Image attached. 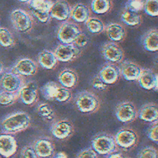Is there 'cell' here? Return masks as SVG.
<instances>
[{
    "instance_id": "cell-1",
    "label": "cell",
    "mask_w": 158,
    "mask_h": 158,
    "mask_svg": "<svg viewBox=\"0 0 158 158\" xmlns=\"http://www.w3.org/2000/svg\"><path fill=\"white\" fill-rule=\"evenodd\" d=\"M31 117L24 111H17L7 115L1 122L3 133L15 134L26 130L30 125Z\"/></svg>"
},
{
    "instance_id": "cell-2",
    "label": "cell",
    "mask_w": 158,
    "mask_h": 158,
    "mask_svg": "<svg viewBox=\"0 0 158 158\" xmlns=\"http://www.w3.org/2000/svg\"><path fill=\"white\" fill-rule=\"evenodd\" d=\"M75 104L77 109L85 114L96 112L99 107L100 101L93 93L84 90L78 92L75 98Z\"/></svg>"
},
{
    "instance_id": "cell-3",
    "label": "cell",
    "mask_w": 158,
    "mask_h": 158,
    "mask_svg": "<svg viewBox=\"0 0 158 158\" xmlns=\"http://www.w3.org/2000/svg\"><path fill=\"white\" fill-rule=\"evenodd\" d=\"M91 148L99 154L108 155L117 148L114 136L107 133H99L91 139Z\"/></svg>"
},
{
    "instance_id": "cell-4",
    "label": "cell",
    "mask_w": 158,
    "mask_h": 158,
    "mask_svg": "<svg viewBox=\"0 0 158 158\" xmlns=\"http://www.w3.org/2000/svg\"><path fill=\"white\" fill-rule=\"evenodd\" d=\"M24 83L22 76L14 73L11 70L3 72L0 77V90L18 93Z\"/></svg>"
},
{
    "instance_id": "cell-5",
    "label": "cell",
    "mask_w": 158,
    "mask_h": 158,
    "mask_svg": "<svg viewBox=\"0 0 158 158\" xmlns=\"http://www.w3.org/2000/svg\"><path fill=\"white\" fill-rule=\"evenodd\" d=\"M10 17L14 27L17 31L25 33L31 29L33 20L26 11L21 9H15L10 13Z\"/></svg>"
},
{
    "instance_id": "cell-6",
    "label": "cell",
    "mask_w": 158,
    "mask_h": 158,
    "mask_svg": "<svg viewBox=\"0 0 158 158\" xmlns=\"http://www.w3.org/2000/svg\"><path fill=\"white\" fill-rule=\"evenodd\" d=\"M117 119L122 123H129L135 120L138 117V110L135 105L128 101L118 103L115 109Z\"/></svg>"
},
{
    "instance_id": "cell-7",
    "label": "cell",
    "mask_w": 158,
    "mask_h": 158,
    "mask_svg": "<svg viewBox=\"0 0 158 158\" xmlns=\"http://www.w3.org/2000/svg\"><path fill=\"white\" fill-rule=\"evenodd\" d=\"M81 33L80 28L71 22H65L59 27L57 37L62 44H72Z\"/></svg>"
},
{
    "instance_id": "cell-8",
    "label": "cell",
    "mask_w": 158,
    "mask_h": 158,
    "mask_svg": "<svg viewBox=\"0 0 158 158\" xmlns=\"http://www.w3.org/2000/svg\"><path fill=\"white\" fill-rule=\"evenodd\" d=\"M114 139L117 146L123 149H129L137 143L138 136L133 129L125 128L117 132L114 136Z\"/></svg>"
},
{
    "instance_id": "cell-9",
    "label": "cell",
    "mask_w": 158,
    "mask_h": 158,
    "mask_svg": "<svg viewBox=\"0 0 158 158\" xmlns=\"http://www.w3.org/2000/svg\"><path fill=\"white\" fill-rule=\"evenodd\" d=\"M58 61L68 62L77 59L81 54V51L73 43L60 44L54 52Z\"/></svg>"
},
{
    "instance_id": "cell-10",
    "label": "cell",
    "mask_w": 158,
    "mask_h": 158,
    "mask_svg": "<svg viewBox=\"0 0 158 158\" xmlns=\"http://www.w3.org/2000/svg\"><path fill=\"white\" fill-rule=\"evenodd\" d=\"M101 51L102 57L112 63L120 62L124 57L123 51L114 42H106L103 44Z\"/></svg>"
},
{
    "instance_id": "cell-11",
    "label": "cell",
    "mask_w": 158,
    "mask_h": 158,
    "mask_svg": "<svg viewBox=\"0 0 158 158\" xmlns=\"http://www.w3.org/2000/svg\"><path fill=\"white\" fill-rule=\"evenodd\" d=\"M19 98L27 106L33 104L38 99V85L35 81L25 83L18 92Z\"/></svg>"
},
{
    "instance_id": "cell-12",
    "label": "cell",
    "mask_w": 158,
    "mask_h": 158,
    "mask_svg": "<svg viewBox=\"0 0 158 158\" xmlns=\"http://www.w3.org/2000/svg\"><path fill=\"white\" fill-rule=\"evenodd\" d=\"M50 130L55 138L59 139H64L72 135L73 131V127L70 120L67 119H60L52 123Z\"/></svg>"
},
{
    "instance_id": "cell-13",
    "label": "cell",
    "mask_w": 158,
    "mask_h": 158,
    "mask_svg": "<svg viewBox=\"0 0 158 158\" xmlns=\"http://www.w3.org/2000/svg\"><path fill=\"white\" fill-rule=\"evenodd\" d=\"M37 69V65L34 60L25 57L19 59L10 70L22 77H30L35 75Z\"/></svg>"
},
{
    "instance_id": "cell-14",
    "label": "cell",
    "mask_w": 158,
    "mask_h": 158,
    "mask_svg": "<svg viewBox=\"0 0 158 158\" xmlns=\"http://www.w3.org/2000/svg\"><path fill=\"white\" fill-rule=\"evenodd\" d=\"M71 7L65 0H57L53 2L49 10L51 17L59 21L67 20L70 17Z\"/></svg>"
},
{
    "instance_id": "cell-15",
    "label": "cell",
    "mask_w": 158,
    "mask_h": 158,
    "mask_svg": "<svg viewBox=\"0 0 158 158\" xmlns=\"http://www.w3.org/2000/svg\"><path fill=\"white\" fill-rule=\"evenodd\" d=\"M17 143L15 138L8 133L0 134V155L6 158L13 156L17 151Z\"/></svg>"
},
{
    "instance_id": "cell-16",
    "label": "cell",
    "mask_w": 158,
    "mask_h": 158,
    "mask_svg": "<svg viewBox=\"0 0 158 158\" xmlns=\"http://www.w3.org/2000/svg\"><path fill=\"white\" fill-rule=\"evenodd\" d=\"M139 85L145 89L157 90L158 88L157 74L149 69L141 70L138 78Z\"/></svg>"
},
{
    "instance_id": "cell-17",
    "label": "cell",
    "mask_w": 158,
    "mask_h": 158,
    "mask_svg": "<svg viewBox=\"0 0 158 158\" xmlns=\"http://www.w3.org/2000/svg\"><path fill=\"white\" fill-rule=\"evenodd\" d=\"M33 148L38 157L49 158L54 154V146L47 138H40L35 141Z\"/></svg>"
},
{
    "instance_id": "cell-18",
    "label": "cell",
    "mask_w": 158,
    "mask_h": 158,
    "mask_svg": "<svg viewBox=\"0 0 158 158\" xmlns=\"http://www.w3.org/2000/svg\"><path fill=\"white\" fill-rule=\"evenodd\" d=\"M98 75L107 85L114 84L120 77V69L114 64L107 63L102 66Z\"/></svg>"
},
{
    "instance_id": "cell-19",
    "label": "cell",
    "mask_w": 158,
    "mask_h": 158,
    "mask_svg": "<svg viewBox=\"0 0 158 158\" xmlns=\"http://www.w3.org/2000/svg\"><path fill=\"white\" fill-rule=\"evenodd\" d=\"M119 69L120 75L127 81L137 80L142 70L138 64L130 60L122 62Z\"/></svg>"
},
{
    "instance_id": "cell-20",
    "label": "cell",
    "mask_w": 158,
    "mask_h": 158,
    "mask_svg": "<svg viewBox=\"0 0 158 158\" xmlns=\"http://www.w3.org/2000/svg\"><path fill=\"white\" fill-rule=\"evenodd\" d=\"M138 117L141 120L147 122H157V106L154 102H149L143 105L138 110Z\"/></svg>"
},
{
    "instance_id": "cell-21",
    "label": "cell",
    "mask_w": 158,
    "mask_h": 158,
    "mask_svg": "<svg viewBox=\"0 0 158 158\" xmlns=\"http://www.w3.org/2000/svg\"><path fill=\"white\" fill-rule=\"evenodd\" d=\"M60 85L68 89L75 87L78 82L77 73L71 69H65L60 71L57 77Z\"/></svg>"
},
{
    "instance_id": "cell-22",
    "label": "cell",
    "mask_w": 158,
    "mask_h": 158,
    "mask_svg": "<svg viewBox=\"0 0 158 158\" xmlns=\"http://www.w3.org/2000/svg\"><path fill=\"white\" fill-rule=\"evenodd\" d=\"M144 49L148 51L156 52L158 49V32L156 29L147 31L141 40Z\"/></svg>"
},
{
    "instance_id": "cell-23",
    "label": "cell",
    "mask_w": 158,
    "mask_h": 158,
    "mask_svg": "<svg viewBox=\"0 0 158 158\" xmlns=\"http://www.w3.org/2000/svg\"><path fill=\"white\" fill-rule=\"evenodd\" d=\"M57 59L54 53L48 49H44L38 56V62L43 69L51 70L57 65Z\"/></svg>"
},
{
    "instance_id": "cell-24",
    "label": "cell",
    "mask_w": 158,
    "mask_h": 158,
    "mask_svg": "<svg viewBox=\"0 0 158 158\" xmlns=\"http://www.w3.org/2000/svg\"><path fill=\"white\" fill-rule=\"evenodd\" d=\"M105 30L107 37L113 41H121L125 39L126 36L125 28L118 23L109 24Z\"/></svg>"
},
{
    "instance_id": "cell-25",
    "label": "cell",
    "mask_w": 158,
    "mask_h": 158,
    "mask_svg": "<svg viewBox=\"0 0 158 158\" xmlns=\"http://www.w3.org/2000/svg\"><path fill=\"white\" fill-rule=\"evenodd\" d=\"M90 16V10L89 7L83 4H76L71 9L70 17L77 22H85Z\"/></svg>"
},
{
    "instance_id": "cell-26",
    "label": "cell",
    "mask_w": 158,
    "mask_h": 158,
    "mask_svg": "<svg viewBox=\"0 0 158 158\" xmlns=\"http://www.w3.org/2000/svg\"><path fill=\"white\" fill-rule=\"evenodd\" d=\"M60 85L53 81H49L40 88L43 97L48 101H54Z\"/></svg>"
},
{
    "instance_id": "cell-27",
    "label": "cell",
    "mask_w": 158,
    "mask_h": 158,
    "mask_svg": "<svg viewBox=\"0 0 158 158\" xmlns=\"http://www.w3.org/2000/svg\"><path fill=\"white\" fill-rule=\"evenodd\" d=\"M39 116L47 122L53 121L56 118V112L52 107L46 102L40 103L36 107Z\"/></svg>"
},
{
    "instance_id": "cell-28",
    "label": "cell",
    "mask_w": 158,
    "mask_h": 158,
    "mask_svg": "<svg viewBox=\"0 0 158 158\" xmlns=\"http://www.w3.org/2000/svg\"><path fill=\"white\" fill-rule=\"evenodd\" d=\"M121 20L123 23L128 26H136L141 23V18L137 12L125 9L120 15Z\"/></svg>"
},
{
    "instance_id": "cell-29",
    "label": "cell",
    "mask_w": 158,
    "mask_h": 158,
    "mask_svg": "<svg viewBox=\"0 0 158 158\" xmlns=\"http://www.w3.org/2000/svg\"><path fill=\"white\" fill-rule=\"evenodd\" d=\"M112 7L111 0H92L91 9L96 14H103L109 12Z\"/></svg>"
},
{
    "instance_id": "cell-30",
    "label": "cell",
    "mask_w": 158,
    "mask_h": 158,
    "mask_svg": "<svg viewBox=\"0 0 158 158\" xmlns=\"http://www.w3.org/2000/svg\"><path fill=\"white\" fill-rule=\"evenodd\" d=\"M85 23L88 31L92 33H100L105 29L102 21L96 17H89Z\"/></svg>"
},
{
    "instance_id": "cell-31",
    "label": "cell",
    "mask_w": 158,
    "mask_h": 158,
    "mask_svg": "<svg viewBox=\"0 0 158 158\" xmlns=\"http://www.w3.org/2000/svg\"><path fill=\"white\" fill-rule=\"evenodd\" d=\"M15 40L11 32L6 28L0 27V45L4 48L11 47Z\"/></svg>"
},
{
    "instance_id": "cell-32",
    "label": "cell",
    "mask_w": 158,
    "mask_h": 158,
    "mask_svg": "<svg viewBox=\"0 0 158 158\" xmlns=\"http://www.w3.org/2000/svg\"><path fill=\"white\" fill-rule=\"evenodd\" d=\"M28 3L31 9L49 12L53 2L51 0H30Z\"/></svg>"
},
{
    "instance_id": "cell-33",
    "label": "cell",
    "mask_w": 158,
    "mask_h": 158,
    "mask_svg": "<svg viewBox=\"0 0 158 158\" xmlns=\"http://www.w3.org/2000/svg\"><path fill=\"white\" fill-rule=\"evenodd\" d=\"M19 98L18 93L0 90V105L9 106L16 102Z\"/></svg>"
},
{
    "instance_id": "cell-34",
    "label": "cell",
    "mask_w": 158,
    "mask_h": 158,
    "mask_svg": "<svg viewBox=\"0 0 158 158\" xmlns=\"http://www.w3.org/2000/svg\"><path fill=\"white\" fill-rule=\"evenodd\" d=\"M143 9L148 15L156 17L158 15V0H145Z\"/></svg>"
},
{
    "instance_id": "cell-35",
    "label": "cell",
    "mask_w": 158,
    "mask_h": 158,
    "mask_svg": "<svg viewBox=\"0 0 158 158\" xmlns=\"http://www.w3.org/2000/svg\"><path fill=\"white\" fill-rule=\"evenodd\" d=\"M72 96V94L70 91V89L60 85L55 98V101L59 102H67L71 99Z\"/></svg>"
},
{
    "instance_id": "cell-36",
    "label": "cell",
    "mask_w": 158,
    "mask_h": 158,
    "mask_svg": "<svg viewBox=\"0 0 158 158\" xmlns=\"http://www.w3.org/2000/svg\"><path fill=\"white\" fill-rule=\"evenodd\" d=\"M143 0H128L125 3V9L138 13L143 9Z\"/></svg>"
},
{
    "instance_id": "cell-37",
    "label": "cell",
    "mask_w": 158,
    "mask_h": 158,
    "mask_svg": "<svg viewBox=\"0 0 158 158\" xmlns=\"http://www.w3.org/2000/svg\"><path fill=\"white\" fill-rule=\"evenodd\" d=\"M137 158H157V149L152 146H146L140 150Z\"/></svg>"
},
{
    "instance_id": "cell-38",
    "label": "cell",
    "mask_w": 158,
    "mask_h": 158,
    "mask_svg": "<svg viewBox=\"0 0 158 158\" xmlns=\"http://www.w3.org/2000/svg\"><path fill=\"white\" fill-rule=\"evenodd\" d=\"M158 125L157 122L152 123V124L148 128L146 135L148 138L152 142L157 144L158 143V136H157Z\"/></svg>"
},
{
    "instance_id": "cell-39",
    "label": "cell",
    "mask_w": 158,
    "mask_h": 158,
    "mask_svg": "<svg viewBox=\"0 0 158 158\" xmlns=\"http://www.w3.org/2000/svg\"><path fill=\"white\" fill-rule=\"evenodd\" d=\"M77 158H98V154L91 148H86L81 149L77 155Z\"/></svg>"
},
{
    "instance_id": "cell-40",
    "label": "cell",
    "mask_w": 158,
    "mask_h": 158,
    "mask_svg": "<svg viewBox=\"0 0 158 158\" xmlns=\"http://www.w3.org/2000/svg\"><path fill=\"white\" fill-rule=\"evenodd\" d=\"M21 158H38L32 146H25L20 151Z\"/></svg>"
},
{
    "instance_id": "cell-41",
    "label": "cell",
    "mask_w": 158,
    "mask_h": 158,
    "mask_svg": "<svg viewBox=\"0 0 158 158\" xmlns=\"http://www.w3.org/2000/svg\"><path fill=\"white\" fill-rule=\"evenodd\" d=\"M31 9V12L32 14L33 15V16H35L40 22H41L42 23H46L51 19L49 12L36 10L31 9Z\"/></svg>"
},
{
    "instance_id": "cell-42",
    "label": "cell",
    "mask_w": 158,
    "mask_h": 158,
    "mask_svg": "<svg viewBox=\"0 0 158 158\" xmlns=\"http://www.w3.org/2000/svg\"><path fill=\"white\" fill-rule=\"evenodd\" d=\"M88 43V38L86 35L81 31L79 35L73 41V44L78 48H82L85 46Z\"/></svg>"
},
{
    "instance_id": "cell-43",
    "label": "cell",
    "mask_w": 158,
    "mask_h": 158,
    "mask_svg": "<svg viewBox=\"0 0 158 158\" xmlns=\"http://www.w3.org/2000/svg\"><path fill=\"white\" fill-rule=\"evenodd\" d=\"M107 85L106 83H104L98 75H96L92 81V86L94 88L98 90L104 91L107 89Z\"/></svg>"
},
{
    "instance_id": "cell-44",
    "label": "cell",
    "mask_w": 158,
    "mask_h": 158,
    "mask_svg": "<svg viewBox=\"0 0 158 158\" xmlns=\"http://www.w3.org/2000/svg\"><path fill=\"white\" fill-rule=\"evenodd\" d=\"M106 158H124V157L121 153L114 151V152L107 155Z\"/></svg>"
},
{
    "instance_id": "cell-45",
    "label": "cell",
    "mask_w": 158,
    "mask_h": 158,
    "mask_svg": "<svg viewBox=\"0 0 158 158\" xmlns=\"http://www.w3.org/2000/svg\"><path fill=\"white\" fill-rule=\"evenodd\" d=\"M51 157L52 158H67V155L64 152L60 151L56 154H54Z\"/></svg>"
},
{
    "instance_id": "cell-46",
    "label": "cell",
    "mask_w": 158,
    "mask_h": 158,
    "mask_svg": "<svg viewBox=\"0 0 158 158\" xmlns=\"http://www.w3.org/2000/svg\"><path fill=\"white\" fill-rule=\"evenodd\" d=\"M4 72V66L1 62H0V74H1Z\"/></svg>"
},
{
    "instance_id": "cell-47",
    "label": "cell",
    "mask_w": 158,
    "mask_h": 158,
    "mask_svg": "<svg viewBox=\"0 0 158 158\" xmlns=\"http://www.w3.org/2000/svg\"><path fill=\"white\" fill-rule=\"evenodd\" d=\"M18 1L20 2H29V1L30 0H18Z\"/></svg>"
}]
</instances>
